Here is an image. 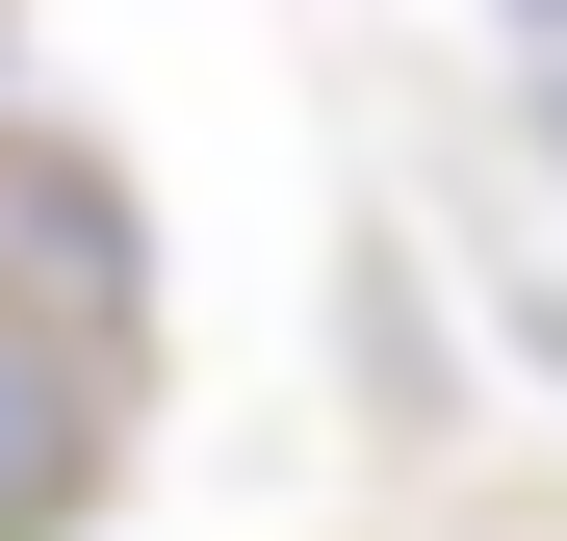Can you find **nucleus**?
<instances>
[{
	"mask_svg": "<svg viewBox=\"0 0 567 541\" xmlns=\"http://www.w3.org/2000/svg\"><path fill=\"white\" fill-rule=\"evenodd\" d=\"M0 310H27L52 361H104V387H130V310H155V258H130V180L78 155V129H0Z\"/></svg>",
	"mask_w": 567,
	"mask_h": 541,
	"instance_id": "obj_1",
	"label": "nucleus"
},
{
	"mask_svg": "<svg viewBox=\"0 0 567 541\" xmlns=\"http://www.w3.org/2000/svg\"><path fill=\"white\" fill-rule=\"evenodd\" d=\"M104 465H130V387H104V361H52L27 310H0V541H78Z\"/></svg>",
	"mask_w": 567,
	"mask_h": 541,
	"instance_id": "obj_2",
	"label": "nucleus"
},
{
	"mask_svg": "<svg viewBox=\"0 0 567 541\" xmlns=\"http://www.w3.org/2000/svg\"><path fill=\"white\" fill-rule=\"evenodd\" d=\"M516 335H542V387H567V284H542V310H516Z\"/></svg>",
	"mask_w": 567,
	"mask_h": 541,
	"instance_id": "obj_3",
	"label": "nucleus"
},
{
	"mask_svg": "<svg viewBox=\"0 0 567 541\" xmlns=\"http://www.w3.org/2000/svg\"><path fill=\"white\" fill-rule=\"evenodd\" d=\"M542 155H567V52H542Z\"/></svg>",
	"mask_w": 567,
	"mask_h": 541,
	"instance_id": "obj_4",
	"label": "nucleus"
},
{
	"mask_svg": "<svg viewBox=\"0 0 567 541\" xmlns=\"http://www.w3.org/2000/svg\"><path fill=\"white\" fill-rule=\"evenodd\" d=\"M516 27H542V52H567V0H516Z\"/></svg>",
	"mask_w": 567,
	"mask_h": 541,
	"instance_id": "obj_5",
	"label": "nucleus"
}]
</instances>
